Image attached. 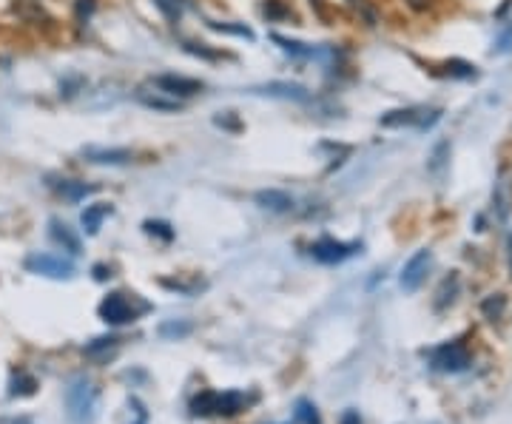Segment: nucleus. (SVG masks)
I'll return each instance as SVG.
<instances>
[{
    "label": "nucleus",
    "instance_id": "28",
    "mask_svg": "<svg viewBox=\"0 0 512 424\" xmlns=\"http://www.w3.org/2000/svg\"><path fill=\"white\" fill-rule=\"evenodd\" d=\"M146 231L148 234H160L163 240H171V237H174V231H171L165 222H146Z\"/></svg>",
    "mask_w": 512,
    "mask_h": 424
},
{
    "label": "nucleus",
    "instance_id": "18",
    "mask_svg": "<svg viewBox=\"0 0 512 424\" xmlns=\"http://www.w3.org/2000/svg\"><path fill=\"white\" fill-rule=\"evenodd\" d=\"M447 160H450V140H441V143L433 146L430 157H427V171L430 174H441L444 166H447Z\"/></svg>",
    "mask_w": 512,
    "mask_h": 424
},
{
    "label": "nucleus",
    "instance_id": "14",
    "mask_svg": "<svg viewBox=\"0 0 512 424\" xmlns=\"http://www.w3.org/2000/svg\"><path fill=\"white\" fill-rule=\"evenodd\" d=\"M256 205H262L265 211H274V214H288V211H293V197L288 191L268 188V191L256 194Z\"/></svg>",
    "mask_w": 512,
    "mask_h": 424
},
{
    "label": "nucleus",
    "instance_id": "29",
    "mask_svg": "<svg viewBox=\"0 0 512 424\" xmlns=\"http://www.w3.org/2000/svg\"><path fill=\"white\" fill-rule=\"evenodd\" d=\"M342 424H362V419H359V413H356V410H348V413L342 416Z\"/></svg>",
    "mask_w": 512,
    "mask_h": 424
},
{
    "label": "nucleus",
    "instance_id": "6",
    "mask_svg": "<svg viewBox=\"0 0 512 424\" xmlns=\"http://www.w3.org/2000/svg\"><path fill=\"white\" fill-rule=\"evenodd\" d=\"M430 365L441 373H458V370L470 368V351L461 342H447L430 353Z\"/></svg>",
    "mask_w": 512,
    "mask_h": 424
},
{
    "label": "nucleus",
    "instance_id": "23",
    "mask_svg": "<svg viewBox=\"0 0 512 424\" xmlns=\"http://www.w3.org/2000/svg\"><path fill=\"white\" fill-rule=\"evenodd\" d=\"M296 424H322L319 422V413L311 402H299L296 405Z\"/></svg>",
    "mask_w": 512,
    "mask_h": 424
},
{
    "label": "nucleus",
    "instance_id": "19",
    "mask_svg": "<svg viewBox=\"0 0 512 424\" xmlns=\"http://www.w3.org/2000/svg\"><path fill=\"white\" fill-rule=\"evenodd\" d=\"M456 294H458V274H450V277L441 282L439 294H436L439 296V299H436V308L444 311L447 305H453V302H456Z\"/></svg>",
    "mask_w": 512,
    "mask_h": 424
},
{
    "label": "nucleus",
    "instance_id": "25",
    "mask_svg": "<svg viewBox=\"0 0 512 424\" xmlns=\"http://www.w3.org/2000/svg\"><path fill=\"white\" fill-rule=\"evenodd\" d=\"M114 348H117V339H114V336H103V339H94L92 345L86 348V353H89V356H100V353L114 351Z\"/></svg>",
    "mask_w": 512,
    "mask_h": 424
},
{
    "label": "nucleus",
    "instance_id": "11",
    "mask_svg": "<svg viewBox=\"0 0 512 424\" xmlns=\"http://www.w3.org/2000/svg\"><path fill=\"white\" fill-rule=\"evenodd\" d=\"M83 157L94 163V166H126L134 160V154L128 148H103V146H89L83 148Z\"/></svg>",
    "mask_w": 512,
    "mask_h": 424
},
{
    "label": "nucleus",
    "instance_id": "17",
    "mask_svg": "<svg viewBox=\"0 0 512 424\" xmlns=\"http://www.w3.org/2000/svg\"><path fill=\"white\" fill-rule=\"evenodd\" d=\"M92 191H94L92 185L77 183V180H60V185H57V194H60L63 200H69V203H80V200H86Z\"/></svg>",
    "mask_w": 512,
    "mask_h": 424
},
{
    "label": "nucleus",
    "instance_id": "1",
    "mask_svg": "<svg viewBox=\"0 0 512 424\" xmlns=\"http://www.w3.org/2000/svg\"><path fill=\"white\" fill-rule=\"evenodd\" d=\"M254 402V396H245V393H214V390H205L200 393L194 402H191V413L194 416H237L239 410Z\"/></svg>",
    "mask_w": 512,
    "mask_h": 424
},
{
    "label": "nucleus",
    "instance_id": "7",
    "mask_svg": "<svg viewBox=\"0 0 512 424\" xmlns=\"http://www.w3.org/2000/svg\"><path fill=\"white\" fill-rule=\"evenodd\" d=\"M356 251H362V245L359 242H342V240H325L313 242L311 245V257L316 262H322V265H336V262H345L350 259Z\"/></svg>",
    "mask_w": 512,
    "mask_h": 424
},
{
    "label": "nucleus",
    "instance_id": "20",
    "mask_svg": "<svg viewBox=\"0 0 512 424\" xmlns=\"http://www.w3.org/2000/svg\"><path fill=\"white\" fill-rule=\"evenodd\" d=\"M154 3H157V9H160L168 20H180L185 15V9L191 6L188 0H154Z\"/></svg>",
    "mask_w": 512,
    "mask_h": 424
},
{
    "label": "nucleus",
    "instance_id": "31",
    "mask_svg": "<svg viewBox=\"0 0 512 424\" xmlns=\"http://www.w3.org/2000/svg\"><path fill=\"white\" fill-rule=\"evenodd\" d=\"M3 424H32L29 419H18V422H3Z\"/></svg>",
    "mask_w": 512,
    "mask_h": 424
},
{
    "label": "nucleus",
    "instance_id": "3",
    "mask_svg": "<svg viewBox=\"0 0 512 424\" xmlns=\"http://www.w3.org/2000/svg\"><path fill=\"white\" fill-rule=\"evenodd\" d=\"M94 407H97V388H94L92 379H86V376L72 379V385L66 388V410H69V419H72L74 424H86L94 416Z\"/></svg>",
    "mask_w": 512,
    "mask_h": 424
},
{
    "label": "nucleus",
    "instance_id": "10",
    "mask_svg": "<svg viewBox=\"0 0 512 424\" xmlns=\"http://www.w3.org/2000/svg\"><path fill=\"white\" fill-rule=\"evenodd\" d=\"M157 89H163L171 97H180V100H188V97H194V94H200L205 86H202L200 80H191V77H180V74H160V77H154L151 80Z\"/></svg>",
    "mask_w": 512,
    "mask_h": 424
},
{
    "label": "nucleus",
    "instance_id": "12",
    "mask_svg": "<svg viewBox=\"0 0 512 424\" xmlns=\"http://www.w3.org/2000/svg\"><path fill=\"white\" fill-rule=\"evenodd\" d=\"M251 94H265V97H276V100H299V103L311 100V92H308L305 86L282 83V80H276V83H265V86H256V89H251Z\"/></svg>",
    "mask_w": 512,
    "mask_h": 424
},
{
    "label": "nucleus",
    "instance_id": "26",
    "mask_svg": "<svg viewBox=\"0 0 512 424\" xmlns=\"http://www.w3.org/2000/svg\"><path fill=\"white\" fill-rule=\"evenodd\" d=\"M447 74H456V77H476V66L461 63V60H453V63H447Z\"/></svg>",
    "mask_w": 512,
    "mask_h": 424
},
{
    "label": "nucleus",
    "instance_id": "24",
    "mask_svg": "<svg viewBox=\"0 0 512 424\" xmlns=\"http://www.w3.org/2000/svg\"><path fill=\"white\" fill-rule=\"evenodd\" d=\"M208 26L214 29V32H225V35H237V37H254L251 29H245V26H234V23H217V20H208Z\"/></svg>",
    "mask_w": 512,
    "mask_h": 424
},
{
    "label": "nucleus",
    "instance_id": "13",
    "mask_svg": "<svg viewBox=\"0 0 512 424\" xmlns=\"http://www.w3.org/2000/svg\"><path fill=\"white\" fill-rule=\"evenodd\" d=\"M493 211L498 222H507L512 214V180L507 171H501V177L495 180L493 188Z\"/></svg>",
    "mask_w": 512,
    "mask_h": 424
},
{
    "label": "nucleus",
    "instance_id": "30",
    "mask_svg": "<svg viewBox=\"0 0 512 424\" xmlns=\"http://www.w3.org/2000/svg\"><path fill=\"white\" fill-rule=\"evenodd\" d=\"M217 126H225V129H239L237 120H231V117H217Z\"/></svg>",
    "mask_w": 512,
    "mask_h": 424
},
{
    "label": "nucleus",
    "instance_id": "32",
    "mask_svg": "<svg viewBox=\"0 0 512 424\" xmlns=\"http://www.w3.org/2000/svg\"><path fill=\"white\" fill-rule=\"evenodd\" d=\"M507 248H510V274H512V237H510V245H507Z\"/></svg>",
    "mask_w": 512,
    "mask_h": 424
},
{
    "label": "nucleus",
    "instance_id": "22",
    "mask_svg": "<svg viewBox=\"0 0 512 424\" xmlns=\"http://www.w3.org/2000/svg\"><path fill=\"white\" fill-rule=\"evenodd\" d=\"M35 388H37L35 376H29V373H23V370H20L18 376L12 379V390H9V393H12V396H32Z\"/></svg>",
    "mask_w": 512,
    "mask_h": 424
},
{
    "label": "nucleus",
    "instance_id": "8",
    "mask_svg": "<svg viewBox=\"0 0 512 424\" xmlns=\"http://www.w3.org/2000/svg\"><path fill=\"white\" fill-rule=\"evenodd\" d=\"M430 265H433V254L430 251H419V254H413V257L407 259L402 268V277H399L402 291H407V294L419 291L427 274H430Z\"/></svg>",
    "mask_w": 512,
    "mask_h": 424
},
{
    "label": "nucleus",
    "instance_id": "4",
    "mask_svg": "<svg viewBox=\"0 0 512 424\" xmlns=\"http://www.w3.org/2000/svg\"><path fill=\"white\" fill-rule=\"evenodd\" d=\"M439 109H396L382 114L384 129H402V126H413V129H430L439 120Z\"/></svg>",
    "mask_w": 512,
    "mask_h": 424
},
{
    "label": "nucleus",
    "instance_id": "5",
    "mask_svg": "<svg viewBox=\"0 0 512 424\" xmlns=\"http://www.w3.org/2000/svg\"><path fill=\"white\" fill-rule=\"evenodd\" d=\"M26 271H32L37 277L72 279L74 262L72 259L55 257V254H32V257H26Z\"/></svg>",
    "mask_w": 512,
    "mask_h": 424
},
{
    "label": "nucleus",
    "instance_id": "16",
    "mask_svg": "<svg viewBox=\"0 0 512 424\" xmlns=\"http://www.w3.org/2000/svg\"><path fill=\"white\" fill-rule=\"evenodd\" d=\"M111 208L109 203H94L89 205L86 211H83V217H80V225H83V231L89 234V237H94L97 231H100V225H103V220L106 217H111Z\"/></svg>",
    "mask_w": 512,
    "mask_h": 424
},
{
    "label": "nucleus",
    "instance_id": "27",
    "mask_svg": "<svg viewBox=\"0 0 512 424\" xmlns=\"http://www.w3.org/2000/svg\"><path fill=\"white\" fill-rule=\"evenodd\" d=\"M163 336H188L191 333V322H168L160 328Z\"/></svg>",
    "mask_w": 512,
    "mask_h": 424
},
{
    "label": "nucleus",
    "instance_id": "2",
    "mask_svg": "<svg viewBox=\"0 0 512 424\" xmlns=\"http://www.w3.org/2000/svg\"><path fill=\"white\" fill-rule=\"evenodd\" d=\"M151 311V305L143 302L137 294H109L100 302V319L109 322V325H126L134 322L137 316H143Z\"/></svg>",
    "mask_w": 512,
    "mask_h": 424
},
{
    "label": "nucleus",
    "instance_id": "21",
    "mask_svg": "<svg viewBox=\"0 0 512 424\" xmlns=\"http://www.w3.org/2000/svg\"><path fill=\"white\" fill-rule=\"evenodd\" d=\"M504 308H507V299L501 294L490 296V299H484L481 302V311H484V316L490 319V322H495V319H501L504 316Z\"/></svg>",
    "mask_w": 512,
    "mask_h": 424
},
{
    "label": "nucleus",
    "instance_id": "9",
    "mask_svg": "<svg viewBox=\"0 0 512 424\" xmlns=\"http://www.w3.org/2000/svg\"><path fill=\"white\" fill-rule=\"evenodd\" d=\"M134 97H137V103H143L146 109L165 111V114L185 109V100H180V97H171V94L163 92V89H157L154 83H146V86H140V89L134 92Z\"/></svg>",
    "mask_w": 512,
    "mask_h": 424
},
{
    "label": "nucleus",
    "instance_id": "15",
    "mask_svg": "<svg viewBox=\"0 0 512 424\" xmlns=\"http://www.w3.org/2000/svg\"><path fill=\"white\" fill-rule=\"evenodd\" d=\"M49 234H52V240H55L57 245H63V251H69V254H74V257L80 254V237L74 234L66 222H60V220L49 222Z\"/></svg>",
    "mask_w": 512,
    "mask_h": 424
}]
</instances>
